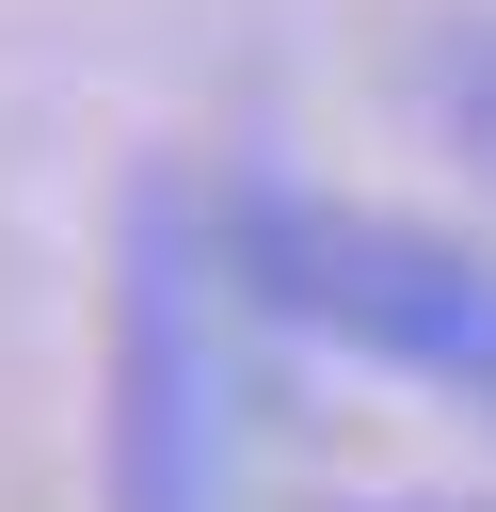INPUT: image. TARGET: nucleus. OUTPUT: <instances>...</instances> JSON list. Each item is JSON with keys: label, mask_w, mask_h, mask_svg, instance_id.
I'll return each mask as SVG.
<instances>
[{"label": "nucleus", "mask_w": 496, "mask_h": 512, "mask_svg": "<svg viewBox=\"0 0 496 512\" xmlns=\"http://www.w3.org/2000/svg\"><path fill=\"white\" fill-rule=\"evenodd\" d=\"M352 512H480V496H352Z\"/></svg>", "instance_id": "4"}, {"label": "nucleus", "mask_w": 496, "mask_h": 512, "mask_svg": "<svg viewBox=\"0 0 496 512\" xmlns=\"http://www.w3.org/2000/svg\"><path fill=\"white\" fill-rule=\"evenodd\" d=\"M400 96H416V112H432V144L496 192V16H480V0H464V16H432V32L400 48Z\"/></svg>", "instance_id": "3"}, {"label": "nucleus", "mask_w": 496, "mask_h": 512, "mask_svg": "<svg viewBox=\"0 0 496 512\" xmlns=\"http://www.w3.org/2000/svg\"><path fill=\"white\" fill-rule=\"evenodd\" d=\"M208 192V256H224V304L304 336V352H352L448 416L496 432V256L416 224V208H368V192H304L272 160H224L192 176Z\"/></svg>", "instance_id": "1"}, {"label": "nucleus", "mask_w": 496, "mask_h": 512, "mask_svg": "<svg viewBox=\"0 0 496 512\" xmlns=\"http://www.w3.org/2000/svg\"><path fill=\"white\" fill-rule=\"evenodd\" d=\"M240 416H224V256L208 192L144 176L112 224V368H96V512H224Z\"/></svg>", "instance_id": "2"}]
</instances>
